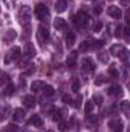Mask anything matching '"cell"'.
I'll use <instances>...</instances> for the list:
<instances>
[{"instance_id":"cell-1","label":"cell","mask_w":130,"mask_h":132,"mask_svg":"<svg viewBox=\"0 0 130 132\" xmlns=\"http://www.w3.org/2000/svg\"><path fill=\"white\" fill-rule=\"evenodd\" d=\"M31 15H32V11H31V8H29L28 5L20 6V9H18V22H20V25H23V26H29Z\"/></svg>"},{"instance_id":"cell-2","label":"cell","mask_w":130,"mask_h":132,"mask_svg":"<svg viewBox=\"0 0 130 132\" xmlns=\"http://www.w3.org/2000/svg\"><path fill=\"white\" fill-rule=\"evenodd\" d=\"M110 54L115 55V57H119L123 62H127V59H129V51L123 45H112L110 46Z\"/></svg>"},{"instance_id":"cell-3","label":"cell","mask_w":130,"mask_h":132,"mask_svg":"<svg viewBox=\"0 0 130 132\" xmlns=\"http://www.w3.org/2000/svg\"><path fill=\"white\" fill-rule=\"evenodd\" d=\"M34 15H35L38 20H46V19L49 17V9H48V6L43 5V3L35 5V8H34Z\"/></svg>"},{"instance_id":"cell-4","label":"cell","mask_w":130,"mask_h":132,"mask_svg":"<svg viewBox=\"0 0 130 132\" xmlns=\"http://www.w3.org/2000/svg\"><path fill=\"white\" fill-rule=\"evenodd\" d=\"M20 57H22V49H20L18 46H12L11 51L5 55V60H3V62H5V65H9L12 60H18Z\"/></svg>"},{"instance_id":"cell-5","label":"cell","mask_w":130,"mask_h":132,"mask_svg":"<svg viewBox=\"0 0 130 132\" xmlns=\"http://www.w3.org/2000/svg\"><path fill=\"white\" fill-rule=\"evenodd\" d=\"M34 55H35V46H34L31 42H28L26 45H25V49L22 51V59H25V60H31L34 59Z\"/></svg>"},{"instance_id":"cell-6","label":"cell","mask_w":130,"mask_h":132,"mask_svg":"<svg viewBox=\"0 0 130 132\" xmlns=\"http://www.w3.org/2000/svg\"><path fill=\"white\" fill-rule=\"evenodd\" d=\"M48 38H49V29H48L46 26H40V28L37 29V40L43 45V43L48 42Z\"/></svg>"},{"instance_id":"cell-7","label":"cell","mask_w":130,"mask_h":132,"mask_svg":"<svg viewBox=\"0 0 130 132\" xmlns=\"http://www.w3.org/2000/svg\"><path fill=\"white\" fill-rule=\"evenodd\" d=\"M109 128H110V132H123V129H124V125H123V121H121L118 117H115L113 120H110Z\"/></svg>"},{"instance_id":"cell-8","label":"cell","mask_w":130,"mask_h":132,"mask_svg":"<svg viewBox=\"0 0 130 132\" xmlns=\"http://www.w3.org/2000/svg\"><path fill=\"white\" fill-rule=\"evenodd\" d=\"M81 69H83V72H86V74L92 72V71L95 69V66H94V62H92L89 57L83 59V62H81Z\"/></svg>"},{"instance_id":"cell-9","label":"cell","mask_w":130,"mask_h":132,"mask_svg":"<svg viewBox=\"0 0 130 132\" xmlns=\"http://www.w3.org/2000/svg\"><path fill=\"white\" fill-rule=\"evenodd\" d=\"M77 59H78V52H77V51H70L69 55H67V59H66V65H67V68H75V65H77Z\"/></svg>"},{"instance_id":"cell-10","label":"cell","mask_w":130,"mask_h":132,"mask_svg":"<svg viewBox=\"0 0 130 132\" xmlns=\"http://www.w3.org/2000/svg\"><path fill=\"white\" fill-rule=\"evenodd\" d=\"M107 14H109L112 19H118V20L123 17V11H121L118 6H109V8H107Z\"/></svg>"},{"instance_id":"cell-11","label":"cell","mask_w":130,"mask_h":132,"mask_svg":"<svg viewBox=\"0 0 130 132\" xmlns=\"http://www.w3.org/2000/svg\"><path fill=\"white\" fill-rule=\"evenodd\" d=\"M29 125H32L34 128H37V129H41L44 123H43V120H41V117L38 114H34L31 117V120H29Z\"/></svg>"},{"instance_id":"cell-12","label":"cell","mask_w":130,"mask_h":132,"mask_svg":"<svg viewBox=\"0 0 130 132\" xmlns=\"http://www.w3.org/2000/svg\"><path fill=\"white\" fill-rule=\"evenodd\" d=\"M54 26H55V29H58V31H66V29H67V23H66L61 17H57V19L54 20Z\"/></svg>"},{"instance_id":"cell-13","label":"cell","mask_w":130,"mask_h":132,"mask_svg":"<svg viewBox=\"0 0 130 132\" xmlns=\"http://www.w3.org/2000/svg\"><path fill=\"white\" fill-rule=\"evenodd\" d=\"M107 94L109 95H115V97H123V88L121 86H112V88H109V91H107Z\"/></svg>"},{"instance_id":"cell-14","label":"cell","mask_w":130,"mask_h":132,"mask_svg":"<svg viewBox=\"0 0 130 132\" xmlns=\"http://www.w3.org/2000/svg\"><path fill=\"white\" fill-rule=\"evenodd\" d=\"M15 37H17V32H15L14 29H8L6 32L3 34V42H5V43H11Z\"/></svg>"},{"instance_id":"cell-15","label":"cell","mask_w":130,"mask_h":132,"mask_svg":"<svg viewBox=\"0 0 130 132\" xmlns=\"http://www.w3.org/2000/svg\"><path fill=\"white\" fill-rule=\"evenodd\" d=\"M25 111L23 109H14V114H12V120L14 121H22V120H25Z\"/></svg>"},{"instance_id":"cell-16","label":"cell","mask_w":130,"mask_h":132,"mask_svg":"<svg viewBox=\"0 0 130 132\" xmlns=\"http://www.w3.org/2000/svg\"><path fill=\"white\" fill-rule=\"evenodd\" d=\"M66 8H67V0H57L55 3V11L60 14V12H64Z\"/></svg>"},{"instance_id":"cell-17","label":"cell","mask_w":130,"mask_h":132,"mask_svg":"<svg viewBox=\"0 0 130 132\" xmlns=\"http://www.w3.org/2000/svg\"><path fill=\"white\" fill-rule=\"evenodd\" d=\"M23 104H25V108L32 109L34 106H35V98H34L32 95H26V97H23Z\"/></svg>"},{"instance_id":"cell-18","label":"cell","mask_w":130,"mask_h":132,"mask_svg":"<svg viewBox=\"0 0 130 132\" xmlns=\"http://www.w3.org/2000/svg\"><path fill=\"white\" fill-rule=\"evenodd\" d=\"M43 86H44V81L35 80V81H32V85H31V89H32V92H40L43 89Z\"/></svg>"},{"instance_id":"cell-19","label":"cell","mask_w":130,"mask_h":132,"mask_svg":"<svg viewBox=\"0 0 130 132\" xmlns=\"http://www.w3.org/2000/svg\"><path fill=\"white\" fill-rule=\"evenodd\" d=\"M84 111H86V114H92V112L95 111V103H94V100L86 101V104H84Z\"/></svg>"},{"instance_id":"cell-20","label":"cell","mask_w":130,"mask_h":132,"mask_svg":"<svg viewBox=\"0 0 130 132\" xmlns=\"http://www.w3.org/2000/svg\"><path fill=\"white\" fill-rule=\"evenodd\" d=\"M41 91H43V94H44L46 97H52V95L55 94V92H54V88H52V86H49V85H44Z\"/></svg>"},{"instance_id":"cell-21","label":"cell","mask_w":130,"mask_h":132,"mask_svg":"<svg viewBox=\"0 0 130 132\" xmlns=\"http://www.w3.org/2000/svg\"><path fill=\"white\" fill-rule=\"evenodd\" d=\"M9 81V75L6 74V72H3V71H0V88L3 86V85H6Z\"/></svg>"},{"instance_id":"cell-22","label":"cell","mask_w":130,"mask_h":132,"mask_svg":"<svg viewBox=\"0 0 130 132\" xmlns=\"http://www.w3.org/2000/svg\"><path fill=\"white\" fill-rule=\"evenodd\" d=\"M73 43H75V34L67 32V35H66V45H67V46H72Z\"/></svg>"},{"instance_id":"cell-23","label":"cell","mask_w":130,"mask_h":132,"mask_svg":"<svg viewBox=\"0 0 130 132\" xmlns=\"http://www.w3.org/2000/svg\"><path fill=\"white\" fill-rule=\"evenodd\" d=\"M14 89H15L14 85H12L11 81H8V83H6V89H5V95H12V94H14Z\"/></svg>"},{"instance_id":"cell-24","label":"cell","mask_w":130,"mask_h":132,"mask_svg":"<svg viewBox=\"0 0 130 132\" xmlns=\"http://www.w3.org/2000/svg\"><path fill=\"white\" fill-rule=\"evenodd\" d=\"M89 45H90V48H94V49H99V48H103V42L101 40H92V42H89Z\"/></svg>"},{"instance_id":"cell-25","label":"cell","mask_w":130,"mask_h":132,"mask_svg":"<svg viewBox=\"0 0 130 132\" xmlns=\"http://www.w3.org/2000/svg\"><path fill=\"white\" fill-rule=\"evenodd\" d=\"M9 111H11V108H9V106H6V108L0 112V121H5V120H6V117L9 115Z\"/></svg>"},{"instance_id":"cell-26","label":"cell","mask_w":130,"mask_h":132,"mask_svg":"<svg viewBox=\"0 0 130 132\" xmlns=\"http://www.w3.org/2000/svg\"><path fill=\"white\" fill-rule=\"evenodd\" d=\"M129 104H130V103H129V101H126V100H124V101H121V104H119L121 111H123L126 115H129Z\"/></svg>"},{"instance_id":"cell-27","label":"cell","mask_w":130,"mask_h":132,"mask_svg":"<svg viewBox=\"0 0 130 132\" xmlns=\"http://www.w3.org/2000/svg\"><path fill=\"white\" fill-rule=\"evenodd\" d=\"M109 74L112 75V77H115V78H118V75H119V72H118V69L115 68V65H112L109 68Z\"/></svg>"},{"instance_id":"cell-28","label":"cell","mask_w":130,"mask_h":132,"mask_svg":"<svg viewBox=\"0 0 130 132\" xmlns=\"http://www.w3.org/2000/svg\"><path fill=\"white\" fill-rule=\"evenodd\" d=\"M98 59H99V62H103V63H107V62H109V55L104 54V52H99V54H98Z\"/></svg>"},{"instance_id":"cell-29","label":"cell","mask_w":130,"mask_h":132,"mask_svg":"<svg viewBox=\"0 0 130 132\" xmlns=\"http://www.w3.org/2000/svg\"><path fill=\"white\" fill-rule=\"evenodd\" d=\"M52 114H54V117H52L54 121H61V111H54Z\"/></svg>"},{"instance_id":"cell-30","label":"cell","mask_w":130,"mask_h":132,"mask_svg":"<svg viewBox=\"0 0 130 132\" xmlns=\"http://www.w3.org/2000/svg\"><path fill=\"white\" fill-rule=\"evenodd\" d=\"M58 131L60 132H67V125L64 121H58Z\"/></svg>"},{"instance_id":"cell-31","label":"cell","mask_w":130,"mask_h":132,"mask_svg":"<svg viewBox=\"0 0 130 132\" xmlns=\"http://www.w3.org/2000/svg\"><path fill=\"white\" fill-rule=\"evenodd\" d=\"M89 48H90L89 42H83V43H81V46H80V51H83V52H84V51H87Z\"/></svg>"},{"instance_id":"cell-32","label":"cell","mask_w":130,"mask_h":132,"mask_svg":"<svg viewBox=\"0 0 130 132\" xmlns=\"http://www.w3.org/2000/svg\"><path fill=\"white\" fill-rule=\"evenodd\" d=\"M104 81H106L104 75H98V77H97V80H95V85H97V86H99V85H103Z\"/></svg>"},{"instance_id":"cell-33","label":"cell","mask_w":130,"mask_h":132,"mask_svg":"<svg viewBox=\"0 0 130 132\" xmlns=\"http://www.w3.org/2000/svg\"><path fill=\"white\" fill-rule=\"evenodd\" d=\"M101 28H103V23H101V22H95V28H94V31H95V32H99Z\"/></svg>"},{"instance_id":"cell-34","label":"cell","mask_w":130,"mask_h":132,"mask_svg":"<svg viewBox=\"0 0 130 132\" xmlns=\"http://www.w3.org/2000/svg\"><path fill=\"white\" fill-rule=\"evenodd\" d=\"M123 29V32H124V37L126 38H129L130 37V29H129V26H124V28H121Z\"/></svg>"},{"instance_id":"cell-35","label":"cell","mask_w":130,"mask_h":132,"mask_svg":"<svg viewBox=\"0 0 130 132\" xmlns=\"http://www.w3.org/2000/svg\"><path fill=\"white\" fill-rule=\"evenodd\" d=\"M17 131V128L12 125V126H8V129H5V132H15Z\"/></svg>"},{"instance_id":"cell-36","label":"cell","mask_w":130,"mask_h":132,"mask_svg":"<svg viewBox=\"0 0 130 132\" xmlns=\"http://www.w3.org/2000/svg\"><path fill=\"white\" fill-rule=\"evenodd\" d=\"M72 88H73V91H75V92H78V88H80V83H78V81H73V86H72Z\"/></svg>"},{"instance_id":"cell-37","label":"cell","mask_w":130,"mask_h":132,"mask_svg":"<svg viewBox=\"0 0 130 132\" xmlns=\"http://www.w3.org/2000/svg\"><path fill=\"white\" fill-rule=\"evenodd\" d=\"M63 100H64L66 103H72V98H70L69 95H64V97H63Z\"/></svg>"},{"instance_id":"cell-38","label":"cell","mask_w":130,"mask_h":132,"mask_svg":"<svg viewBox=\"0 0 130 132\" xmlns=\"http://www.w3.org/2000/svg\"><path fill=\"white\" fill-rule=\"evenodd\" d=\"M5 3H6V6H9V8L12 6V2H11V0H5Z\"/></svg>"},{"instance_id":"cell-39","label":"cell","mask_w":130,"mask_h":132,"mask_svg":"<svg viewBox=\"0 0 130 132\" xmlns=\"http://www.w3.org/2000/svg\"><path fill=\"white\" fill-rule=\"evenodd\" d=\"M129 2H130V0H121V3H123L124 6H129Z\"/></svg>"},{"instance_id":"cell-40","label":"cell","mask_w":130,"mask_h":132,"mask_svg":"<svg viewBox=\"0 0 130 132\" xmlns=\"http://www.w3.org/2000/svg\"><path fill=\"white\" fill-rule=\"evenodd\" d=\"M99 12H101V6H97L95 8V14H99Z\"/></svg>"},{"instance_id":"cell-41","label":"cell","mask_w":130,"mask_h":132,"mask_svg":"<svg viewBox=\"0 0 130 132\" xmlns=\"http://www.w3.org/2000/svg\"><path fill=\"white\" fill-rule=\"evenodd\" d=\"M48 132H54V131H48Z\"/></svg>"}]
</instances>
